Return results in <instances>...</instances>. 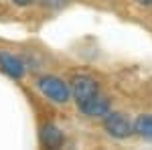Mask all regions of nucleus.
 Listing matches in <instances>:
<instances>
[{"mask_svg":"<svg viewBox=\"0 0 152 150\" xmlns=\"http://www.w3.org/2000/svg\"><path fill=\"white\" fill-rule=\"evenodd\" d=\"M37 87L53 104H67L71 100L69 83L63 81L61 77H57V75H43V77H39L37 79Z\"/></svg>","mask_w":152,"mask_h":150,"instance_id":"f257e3e1","label":"nucleus"},{"mask_svg":"<svg viewBox=\"0 0 152 150\" xmlns=\"http://www.w3.org/2000/svg\"><path fill=\"white\" fill-rule=\"evenodd\" d=\"M102 120H104V130L107 132V136H112V138L126 140L134 134V130H132V120H130L126 114H122V112H112V110H110Z\"/></svg>","mask_w":152,"mask_h":150,"instance_id":"f03ea898","label":"nucleus"},{"mask_svg":"<svg viewBox=\"0 0 152 150\" xmlns=\"http://www.w3.org/2000/svg\"><path fill=\"white\" fill-rule=\"evenodd\" d=\"M69 89H71V97L77 102V105L83 104L85 100L94 97L95 93H99V85L94 77L89 75H75L69 83Z\"/></svg>","mask_w":152,"mask_h":150,"instance_id":"7ed1b4c3","label":"nucleus"},{"mask_svg":"<svg viewBox=\"0 0 152 150\" xmlns=\"http://www.w3.org/2000/svg\"><path fill=\"white\" fill-rule=\"evenodd\" d=\"M79 110H81L83 116H87V118H91V120H102L110 110H112V105H110V100L102 95V93H95L94 97H89V100H85L83 104H79Z\"/></svg>","mask_w":152,"mask_h":150,"instance_id":"20e7f679","label":"nucleus"},{"mask_svg":"<svg viewBox=\"0 0 152 150\" xmlns=\"http://www.w3.org/2000/svg\"><path fill=\"white\" fill-rule=\"evenodd\" d=\"M0 69L4 71L10 79H23L26 73V65L20 57L12 55V53H0Z\"/></svg>","mask_w":152,"mask_h":150,"instance_id":"39448f33","label":"nucleus"},{"mask_svg":"<svg viewBox=\"0 0 152 150\" xmlns=\"http://www.w3.org/2000/svg\"><path fill=\"white\" fill-rule=\"evenodd\" d=\"M41 144L45 146V148H61L63 144H65V134H63V130L55 124H45V126L41 128Z\"/></svg>","mask_w":152,"mask_h":150,"instance_id":"423d86ee","label":"nucleus"},{"mask_svg":"<svg viewBox=\"0 0 152 150\" xmlns=\"http://www.w3.org/2000/svg\"><path fill=\"white\" fill-rule=\"evenodd\" d=\"M132 130L136 136L144 140H152V114H142L136 118V122H132Z\"/></svg>","mask_w":152,"mask_h":150,"instance_id":"0eeeda50","label":"nucleus"},{"mask_svg":"<svg viewBox=\"0 0 152 150\" xmlns=\"http://www.w3.org/2000/svg\"><path fill=\"white\" fill-rule=\"evenodd\" d=\"M45 8H51V10H61L63 6H67L71 0H39Z\"/></svg>","mask_w":152,"mask_h":150,"instance_id":"6e6552de","label":"nucleus"},{"mask_svg":"<svg viewBox=\"0 0 152 150\" xmlns=\"http://www.w3.org/2000/svg\"><path fill=\"white\" fill-rule=\"evenodd\" d=\"M14 6H18V8H26V6H33V4H37L39 0H10Z\"/></svg>","mask_w":152,"mask_h":150,"instance_id":"1a4fd4ad","label":"nucleus"},{"mask_svg":"<svg viewBox=\"0 0 152 150\" xmlns=\"http://www.w3.org/2000/svg\"><path fill=\"white\" fill-rule=\"evenodd\" d=\"M136 4H140V6H146V8H150L152 6V0H134Z\"/></svg>","mask_w":152,"mask_h":150,"instance_id":"9d476101","label":"nucleus"}]
</instances>
